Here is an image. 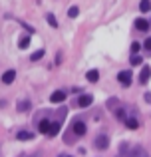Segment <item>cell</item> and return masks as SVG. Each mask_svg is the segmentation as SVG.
I'll use <instances>...</instances> for the list:
<instances>
[{"label":"cell","instance_id":"21","mask_svg":"<svg viewBox=\"0 0 151 157\" xmlns=\"http://www.w3.org/2000/svg\"><path fill=\"white\" fill-rule=\"evenodd\" d=\"M141 62H143V58H141V56H137V54H133V56H131V66H139Z\"/></svg>","mask_w":151,"mask_h":157},{"label":"cell","instance_id":"17","mask_svg":"<svg viewBox=\"0 0 151 157\" xmlns=\"http://www.w3.org/2000/svg\"><path fill=\"white\" fill-rule=\"evenodd\" d=\"M46 20H48V24H50L52 28H58V20H56V16H54V14H48V16H46Z\"/></svg>","mask_w":151,"mask_h":157},{"label":"cell","instance_id":"1","mask_svg":"<svg viewBox=\"0 0 151 157\" xmlns=\"http://www.w3.org/2000/svg\"><path fill=\"white\" fill-rule=\"evenodd\" d=\"M117 80H119V84L123 86V88L131 86V80H133V76H131V70H123V72H119V74H117Z\"/></svg>","mask_w":151,"mask_h":157},{"label":"cell","instance_id":"25","mask_svg":"<svg viewBox=\"0 0 151 157\" xmlns=\"http://www.w3.org/2000/svg\"><path fill=\"white\" fill-rule=\"evenodd\" d=\"M139 48H141V46H139L137 42H133V44H131V52H133V54H135V52H139Z\"/></svg>","mask_w":151,"mask_h":157},{"label":"cell","instance_id":"27","mask_svg":"<svg viewBox=\"0 0 151 157\" xmlns=\"http://www.w3.org/2000/svg\"><path fill=\"white\" fill-rule=\"evenodd\" d=\"M145 101H151V94H145Z\"/></svg>","mask_w":151,"mask_h":157},{"label":"cell","instance_id":"15","mask_svg":"<svg viewBox=\"0 0 151 157\" xmlns=\"http://www.w3.org/2000/svg\"><path fill=\"white\" fill-rule=\"evenodd\" d=\"M58 133H60V121H52L50 133H48V135H52V137H54V135H58Z\"/></svg>","mask_w":151,"mask_h":157},{"label":"cell","instance_id":"18","mask_svg":"<svg viewBox=\"0 0 151 157\" xmlns=\"http://www.w3.org/2000/svg\"><path fill=\"white\" fill-rule=\"evenodd\" d=\"M115 117L119 119V121H125V117H127V115H125V109H121V107H117V109H115Z\"/></svg>","mask_w":151,"mask_h":157},{"label":"cell","instance_id":"2","mask_svg":"<svg viewBox=\"0 0 151 157\" xmlns=\"http://www.w3.org/2000/svg\"><path fill=\"white\" fill-rule=\"evenodd\" d=\"M85 129H88V125H85V123L81 121V119H76V121L72 123V131H74L77 137H81V135L85 133Z\"/></svg>","mask_w":151,"mask_h":157},{"label":"cell","instance_id":"8","mask_svg":"<svg viewBox=\"0 0 151 157\" xmlns=\"http://www.w3.org/2000/svg\"><path fill=\"white\" fill-rule=\"evenodd\" d=\"M135 28H137V30H141V32H147L149 30V22H147V20H143V18H137L135 20Z\"/></svg>","mask_w":151,"mask_h":157},{"label":"cell","instance_id":"5","mask_svg":"<svg viewBox=\"0 0 151 157\" xmlns=\"http://www.w3.org/2000/svg\"><path fill=\"white\" fill-rule=\"evenodd\" d=\"M92 101H93V98L85 94V96H80V100H77V105H80V107H89V105H92Z\"/></svg>","mask_w":151,"mask_h":157},{"label":"cell","instance_id":"22","mask_svg":"<svg viewBox=\"0 0 151 157\" xmlns=\"http://www.w3.org/2000/svg\"><path fill=\"white\" fill-rule=\"evenodd\" d=\"M42 56H44V50H38V52H34V54L30 56V60H32V62H36V60H40Z\"/></svg>","mask_w":151,"mask_h":157},{"label":"cell","instance_id":"10","mask_svg":"<svg viewBox=\"0 0 151 157\" xmlns=\"http://www.w3.org/2000/svg\"><path fill=\"white\" fill-rule=\"evenodd\" d=\"M149 78H151V68H143L141 74H139V82H141V84H147Z\"/></svg>","mask_w":151,"mask_h":157},{"label":"cell","instance_id":"6","mask_svg":"<svg viewBox=\"0 0 151 157\" xmlns=\"http://www.w3.org/2000/svg\"><path fill=\"white\" fill-rule=\"evenodd\" d=\"M14 78H16V72H14V70H8V72L2 74V82H4V84H12V82H14Z\"/></svg>","mask_w":151,"mask_h":157},{"label":"cell","instance_id":"4","mask_svg":"<svg viewBox=\"0 0 151 157\" xmlns=\"http://www.w3.org/2000/svg\"><path fill=\"white\" fill-rule=\"evenodd\" d=\"M50 100H52V104H62V101L66 100V92L58 90V92H54V94L50 96Z\"/></svg>","mask_w":151,"mask_h":157},{"label":"cell","instance_id":"26","mask_svg":"<svg viewBox=\"0 0 151 157\" xmlns=\"http://www.w3.org/2000/svg\"><path fill=\"white\" fill-rule=\"evenodd\" d=\"M143 46H145V50H147V52H151V38L145 40V44H143Z\"/></svg>","mask_w":151,"mask_h":157},{"label":"cell","instance_id":"3","mask_svg":"<svg viewBox=\"0 0 151 157\" xmlns=\"http://www.w3.org/2000/svg\"><path fill=\"white\" fill-rule=\"evenodd\" d=\"M96 147H97V149H108V147H109V139H108L105 133H101V135L96 137Z\"/></svg>","mask_w":151,"mask_h":157},{"label":"cell","instance_id":"20","mask_svg":"<svg viewBox=\"0 0 151 157\" xmlns=\"http://www.w3.org/2000/svg\"><path fill=\"white\" fill-rule=\"evenodd\" d=\"M77 14H80V8H77V6H72L70 10H68V16H70V18H76Z\"/></svg>","mask_w":151,"mask_h":157},{"label":"cell","instance_id":"23","mask_svg":"<svg viewBox=\"0 0 151 157\" xmlns=\"http://www.w3.org/2000/svg\"><path fill=\"white\" fill-rule=\"evenodd\" d=\"M28 46H30V36H24L20 40V48H28Z\"/></svg>","mask_w":151,"mask_h":157},{"label":"cell","instance_id":"24","mask_svg":"<svg viewBox=\"0 0 151 157\" xmlns=\"http://www.w3.org/2000/svg\"><path fill=\"white\" fill-rule=\"evenodd\" d=\"M131 155H147V151L141 147H135V149H131Z\"/></svg>","mask_w":151,"mask_h":157},{"label":"cell","instance_id":"14","mask_svg":"<svg viewBox=\"0 0 151 157\" xmlns=\"http://www.w3.org/2000/svg\"><path fill=\"white\" fill-rule=\"evenodd\" d=\"M117 107H119V100H117V98H109V100H108V109L115 111Z\"/></svg>","mask_w":151,"mask_h":157},{"label":"cell","instance_id":"16","mask_svg":"<svg viewBox=\"0 0 151 157\" xmlns=\"http://www.w3.org/2000/svg\"><path fill=\"white\" fill-rule=\"evenodd\" d=\"M139 10L141 12H149L151 10V2H149V0H141V2H139Z\"/></svg>","mask_w":151,"mask_h":157},{"label":"cell","instance_id":"19","mask_svg":"<svg viewBox=\"0 0 151 157\" xmlns=\"http://www.w3.org/2000/svg\"><path fill=\"white\" fill-rule=\"evenodd\" d=\"M119 153H121V155H131V149H129V145H127V143H121Z\"/></svg>","mask_w":151,"mask_h":157},{"label":"cell","instance_id":"11","mask_svg":"<svg viewBox=\"0 0 151 157\" xmlns=\"http://www.w3.org/2000/svg\"><path fill=\"white\" fill-rule=\"evenodd\" d=\"M30 107H32V104H30L28 100H20L18 105H16V109H18V111H28Z\"/></svg>","mask_w":151,"mask_h":157},{"label":"cell","instance_id":"12","mask_svg":"<svg viewBox=\"0 0 151 157\" xmlns=\"http://www.w3.org/2000/svg\"><path fill=\"white\" fill-rule=\"evenodd\" d=\"M85 78H88V82H92V84H93V82L100 80V72H97V70H89V72L85 74Z\"/></svg>","mask_w":151,"mask_h":157},{"label":"cell","instance_id":"13","mask_svg":"<svg viewBox=\"0 0 151 157\" xmlns=\"http://www.w3.org/2000/svg\"><path fill=\"white\" fill-rule=\"evenodd\" d=\"M125 125H127L129 129H137V127H139V121H137L135 117H125Z\"/></svg>","mask_w":151,"mask_h":157},{"label":"cell","instance_id":"9","mask_svg":"<svg viewBox=\"0 0 151 157\" xmlns=\"http://www.w3.org/2000/svg\"><path fill=\"white\" fill-rule=\"evenodd\" d=\"M16 137H18L20 141H30V139L34 137V133H32V131H18V133H16Z\"/></svg>","mask_w":151,"mask_h":157},{"label":"cell","instance_id":"7","mask_svg":"<svg viewBox=\"0 0 151 157\" xmlns=\"http://www.w3.org/2000/svg\"><path fill=\"white\" fill-rule=\"evenodd\" d=\"M50 125H52V121H48V119H42V121L38 123V129L42 131L44 135H48V133H50Z\"/></svg>","mask_w":151,"mask_h":157}]
</instances>
